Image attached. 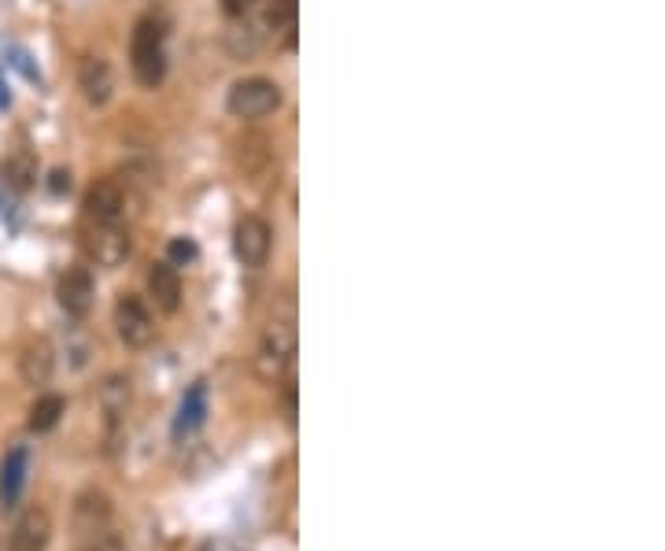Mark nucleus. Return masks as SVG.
<instances>
[{"label":"nucleus","instance_id":"nucleus-22","mask_svg":"<svg viewBox=\"0 0 665 551\" xmlns=\"http://www.w3.org/2000/svg\"><path fill=\"white\" fill-rule=\"evenodd\" d=\"M255 0H222V12L226 15H244L248 8H252Z\"/></svg>","mask_w":665,"mask_h":551},{"label":"nucleus","instance_id":"nucleus-4","mask_svg":"<svg viewBox=\"0 0 665 551\" xmlns=\"http://www.w3.org/2000/svg\"><path fill=\"white\" fill-rule=\"evenodd\" d=\"M226 108H230V115H237V119H263V115L281 108V86L274 78H263V74L241 78V82H233L230 97H226Z\"/></svg>","mask_w":665,"mask_h":551},{"label":"nucleus","instance_id":"nucleus-3","mask_svg":"<svg viewBox=\"0 0 665 551\" xmlns=\"http://www.w3.org/2000/svg\"><path fill=\"white\" fill-rule=\"evenodd\" d=\"M130 63L137 82L156 89L167 74V49H163V26L156 19H141L130 37Z\"/></svg>","mask_w":665,"mask_h":551},{"label":"nucleus","instance_id":"nucleus-2","mask_svg":"<svg viewBox=\"0 0 665 551\" xmlns=\"http://www.w3.org/2000/svg\"><path fill=\"white\" fill-rule=\"evenodd\" d=\"M292 356H296V322H292V315L270 319L263 337H259V348H255V374L263 381H281L285 370L292 367Z\"/></svg>","mask_w":665,"mask_h":551},{"label":"nucleus","instance_id":"nucleus-21","mask_svg":"<svg viewBox=\"0 0 665 551\" xmlns=\"http://www.w3.org/2000/svg\"><path fill=\"white\" fill-rule=\"evenodd\" d=\"M49 189H52L56 196L67 193V189H71V171H63V167H60V171H52V174H49Z\"/></svg>","mask_w":665,"mask_h":551},{"label":"nucleus","instance_id":"nucleus-5","mask_svg":"<svg viewBox=\"0 0 665 551\" xmlns=\"http://www.w3.org/2000/svg\"><path fill=\"white\" fill-rule=\"evenodd\" d=\"M115 330H119L126 348H148V344H152L156 322H152V311L145 307L141 296H133V293L119 296V304H115Z\"/></svg>","mask_w":665,"mask_h":551},{"label":"nucleus","instance_id":"nucleus-18","mask_svg":"<svg viewBox=\"0 0 665 551\" xmlns=\"http://www.w3.org/2000/svg\"><path fill=\"white\" fill-rule=\"evenodd\" d=\"M4 182L12 185V189H19V193H26V189H30V185L37 182V160H34V152L19 148L15 156H8V160H4Z\"/></svg>","mask_w":665,"mask_h":551},{"label":"nucleus","instance_id":"nucleus-17","mask_svg":"<svg viewBox=\"0 0 665 551\" xmlns=\"http://www.w3.org/2000/svg\"><path fill=\"white\" fill-rule=\"evenodd\" d=\"M63 415H67V400H63L60 392H45V396H37L34 407H30L26 426H30V433H52V429L60 426Z\"/></svg>","mask_w":665,"mask_h":551},{"label":"nucleus","instance_id":"nucleus-10","mask_svg":"<svg viewBox=\"0 0 665 551\" xmlns=\"http://www.w3.org/2000/svg\"><path fill=\"white\" fill-rule=\"evenodd\" d=\"M78 86H82L89 104L104 108V104L115 97V71H111V63L104 60V56H85V60L78 63Z\"/></svg>","mask_w":665,"mask_h":551},{"label":"nucleus","instance_id":"nucleus-8","mask_svg":"<svg viewBox=\"0 0 665 551\" xmlns=\"http://www.w3.org/2000/svg\"><path fill=\"white\" fill-rule=\"evenodd\" d=\"M52 540V518L45 507H30L19 515L12 529V540H8V551H45Z\"/></svg>","mask_w":665,"mask_h":551},{"label":"nucleus","instance_id":"nucleus-12","mask_svg":"<svg viewBox=\"0 0 665 551\" xmlns=\"http://www.w3.org/2000/svg\"><path fill=\"white\" fill-rule=\"evenodd\" d=\"M52 374H56V352H52V344L45 337H34V341H26V348L19 352V378L26 385H49Z\"/></svg>","mask_w":665,"mask_h":551},{"label":"nucleus","instance_id":"nucleus-9","mask_svg":"<svg viewBox=\"0 0 665 551\" xmlns=\"http://www.w3.org/2000/svg\"><path fill=\"white\" fill-rule=\"evenodd\" d=\"M30 481V448L26 444H12L4 463H0V503L4 507H15L23 500V489Z\"/></svg>","mask_w":665,"mask_h":551},{"label":"nucleus","instance_id":"nucleus-14","mask_svg":"<svg viewBox=\"0 0 665 551\" xmlns=\"http://www.w3.org/2000/svg\"><path fill=\"white\" fill-rule=\"evenodd\" d=\"M89 252H93V259H97L100 267H119L122 259L130 256V233L122 230L119 222L97 226L93 237H89Z\"/></svg>","mask_w":665,"mask_h":551},{"label":"nucleus","instance_id":"nucleus-13","mask_svg":"<svg viewBox=\"0 0 665 551\" xmlns=\"http://www.w3.org/2000/svg\"><path fill=\"white\" fill-rule=\"evenodd\" d=\"M148 296L163 315H174L182 307V278L174 263H152L148 270Z\"/></svg>","mask_w":665,"mask_h":551},{"label":"nucleus","instance_id":"nucleus-1","mask_svg":"<svg viewBox=\"0 0 665 551\" xmlns=\"http://www.w3.org/2000/svg\"><path fill=\"white\" fill-rule=\"evenodd\" d=\"M74 540L78 551H122V540L111 526V500L97 489H85L74 500Z\"/></svg>","mask_w":665,"mask_h":551},{"label":"nucleus","instance_id":"nucleus-7","mask_svg":"<svg viewBox=\"0 0 665 551\" xmlns=\"http://www.w3.org/2000/svg\"><path fill=\"white\" fill-rule=\"evenodd\" d=\"M93 296H97V285H93V274H89L85 267L67 270V274L60 278V285H56V300H60V307L67 311V315H74V319L89 315Z\"/></svg>","mask_w":665,"mask_h":551},{"label":"nucleus","instance_id":"nucleus-6","mask_svg":"<svg viewBox=\"0 0 665 551\" xmlns=\"http://www.w3.org/2000/svg\"><path fill=\"white\" fill-rule=\"evenodd\" d=\"M270 245H274V230L263 215H244L237 226H233V252L244 267L259 270L270 259Z\"/></svg>","mask_w":665,"mask_h":551},{"label":"nucleus","instance_id":"nucleus-11","mask_svg":"<svg viewBox=\"0 0 665 551\" xmlns=\"http://www.w3.org/2000/svg\"><path fill=\"white\" fill-rule=\"evenodd\" d=\"M122 208H126V196L115 182H93L89 185V193H85V215L89 222H97V226H111V222L122 219Z\"/></svg>","mask_w":665,"mask_h":551},{"label":"nucleus","instance_id":"nucleus-20","mask_svg":"<svg viewBox=\"0 0 665 551\" xmlns=\"http://www.w3.org/2000/svg\"><path fill=\"white\" fill-rule=\"evenodd\" d=\"M196 256H200V248H196L193 241H189V237H178V241H170V259H167V263H174V267H178V263H193Z\"/></svg>","mask_w":665,"mask_h":551},{"label":"nucleus","instance_id":"nucleus-16","mask_svg":"<svg viewBox=\"0 0 665 551\" xmlns=\"http://www.w3.org/2000/svg\"><path fill=\"white\" fill-rule=\"evenodd\" d=\"M130 400H133L130 378L126 374H108L104 385H100V411L108 418V426H119L122 415L130 411Z\"/></svg>","mask_w":665,"mask_h":551},{"label":"nucleus","instance_id":"nucleus-19","mask_svg":"<svg viewBox=\"0 0 665 551\" xmlns=\"http://www.w3.org/2000/svg\"><path fill=\"white\" fill-rule=\"evenodd\" d=\"M292 19H296V0H274L266 12V26H274V30L292 26Z\"/></svg>","mask_w":665,"mask_h":551},{"label":"nucleus","instance_id":"nucleus-23","mask_svg":"<svg viewBox=\"0 0 665 551\" xmlns=\"http://www.w3.org/2000/svg\"><path fill=\"white\" fill-rule=\"evenodd\" d=\"M4 104H8V97H4V89H0V108H4Z\"/></svg>","mask_w":665,"mask_h":551},{"label":"nucleus","instance_id":"nucleus-15","mask_svg":"<svg viewBox=\"0 0 665 551\" xmlns=\"http://www.w3.org/2000/svg\"><path fill=\"white\" fill-rule=\"evenodd\" d=\"M204 418H207V381H193V385H189V392L182 396L178 418H174V441L193 437L196 429L204 426Z\"/></svg>","mask_w":665,"mask_h":551}]
</instances>
